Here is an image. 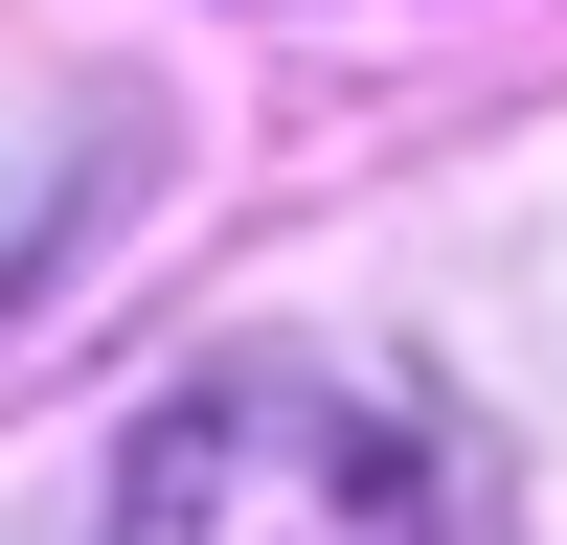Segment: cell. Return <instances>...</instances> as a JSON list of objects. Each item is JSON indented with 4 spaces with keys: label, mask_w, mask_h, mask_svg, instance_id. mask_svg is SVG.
Instances as JSON below:
<instances>
[{
    "label": "cell",
    "mask_w": 567,
    "mask_h": 545,
    "mask_svg": "<svg viewBox=\"0 0 567 545\" xmlns=\"http://www.w3.org/2000/svg\"><path fill=\"white\" fill-rule=\"evenodd\" d=\"M91 545H454V500L409 454V409L318 387V363H227V387H182L114 454Z\"/></svg>",
    "instance_id": "6da1fadb"
}]
</instances>
